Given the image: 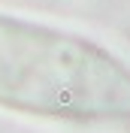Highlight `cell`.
<instances>
[{
	"label": "cell",
	"instance_id": "obj_1",
	"mask_svg": "<svg viewBox=\"0 0 130 133\" xmlns=\"http://www.w3.org/2000/svg\"><path fill=\"white\" fill-rule=\"evenodd\" d=\"M0 97L57 115H130V76L82 42L0 21Z\"/></svg>",
	"mask_w": 130,
	"mask_h": 133
}]
</instances>
